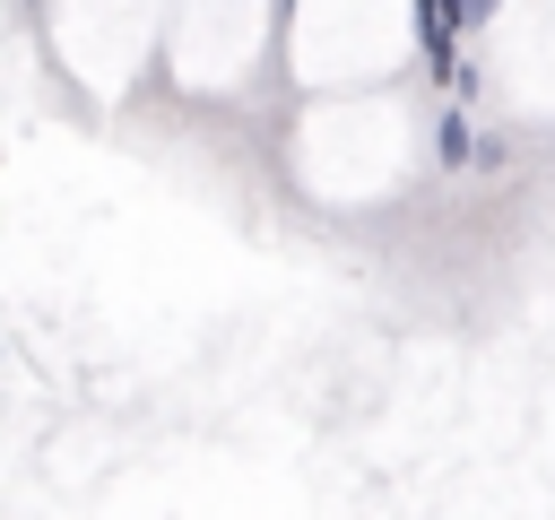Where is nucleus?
<instances>
[{"label": "nucleus", "instance_id": "obj_1", "mask_svg": "<svg viewBox=\"0 0 555 520\" xmlns=\"http://www.w3.org/2000/svg\"><path fill=\"white\" fill-rule=\"evenodd\" d=\"M442 156H451V165H477V139H468V121H442Z\"/></svg>", "mask_w": 555, "mask_h": 520}, {"label": "nucleus", "instance_id": "obj_2", "mask_svg": "<svg viewBox=\"0 0 555 520\" xmlns=\"http://www.w3.org/2000/svg\"><path fill=\"white\" fill-rule=\"evenodd\" d=\"M451 9H460V26H486L494 17V0H451Z\"/></svg>", "mask_w": 555, "mask_h": 520}]
</instances>
